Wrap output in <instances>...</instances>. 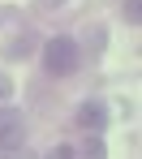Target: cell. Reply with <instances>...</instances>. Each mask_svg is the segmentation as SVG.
<instances>
[{"mask_svg":"<svg viewBox=\"0 0 142 159\" xmlns=\"http://www.w3.org/2000/svg\"><path fill=\"white\" fill-rule=\"evenodd\" d=\"M43 69H48L52 78L73 73V69H78V43H73V39H65V34L48 39V43H43Z\"/></svg>","mask_w":142,"mask_h":159,"instance_id":"1","label":"cell"},{"mask_svg":"<svg viewBox=\"0 0 142 159\" xmlns=\"http://www.w3.org/2000/svg\"><path fill=\"white\" fill-rule=\"evenodd\" d=\"M22 142H26V120H22V112L4 107V112H0V151H17Z\"/></svg>","mask_w":142,"mask_h":159,"instance_id":"2","label":"cell"},{"mask_svg":"<svg viewBox=\"0 0 142 159\" xmlns=\"http://www.w3.org/2000/svg\"><path fill=\"white\" fill-rule=\"evenodd\" d=\"M103 120H108V107L99 103V99H86V103L78 107V125H82L86 133H99V129H103Z\"/></svg>","mask_w":142,"mask_h":159,"instance_id":"3","label":"cell"},{"mask_svg":"<svg viewBox=\"0 0 142 159\" xmlns=\"http://www.w3.org/2000/svg\"><path fill=\"white\" fill-rule=\"evenodd\" d=\"M30 48H34V34H17V39L9 43V60H22Z\"/></svg>","mask_w":142,"mask_h":159,"instance_id":"4","label":"cell"},{"mask_svg":"<svg viewBox=\"0 0 142 159\" xmlns=\"http://www.w3.org/2000/svg\"><path fill=\"white\" fill-rule=\"evenodd\" d=\"M142 17V0H125V22H138Z\"/></svg>","mask_w":142,"mask_h":159,"instance_id":"5","label":"cell"},{"mask_svg":"<svg viewBox=\"0 0 142 159\" xmlns=\"http://www.w3.org/2000/svg\"><path fill=\"white\" fill-rule=\"evenodd\" d=\"M48 159H78V151H73V146H56Z\"/></svg>","mask_w":142,"mask_h":159,"instance_id":"6","label":"cell"},{"mask_svg":"<svg viewBox=\"0 0 142 159\" xmlns=\"http://www.w3.org/2000/svg\"><path fill=\"white\" fill-rule=\"evenodd\" d=\"M9 95H13V82L4 78V73H0V103H4V99H9Z\"/></svg>","mask_w":142,"mask_h":159,"instance_id":"7","label":"cell"},{"mask_svg":"<svg viewBox=\"0 0 142 159\" xmlns=\"http://www.w3.org/2000/svg\"><path fill=\"white\" fill-rule=\"evenodd\" d=\"M0 159H30V155H17V151H0Z\"/></svg>","mask_w":142,"mask_h":159,"instance_id":"8","label":"cell"},{"mask_svg":"<svg viewBox=\"0 0 142 159\" xmlns=\"http://www.w3.org/2000/svg\"><path fill=\"white\" fill-rule=\"evenodd\" d=\"M48 4H60V0H48Z\"/></svg>","mask_w":142,"mask_h":159,"instance_id":"9","label":"cell"}]
</instances>
